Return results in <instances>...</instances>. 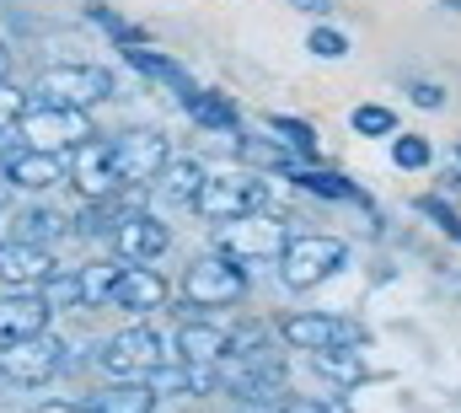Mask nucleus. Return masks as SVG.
Returning <instances> with one entry per match:
<instances>
[{
	"mask_svg": "<svg viewBox=\"0 0 461 413\" xmlns=\"http://www.w3.org/2000/svg\"><path fill=\"white\" fill-rule=\"evenodd\" d=\"M177 360L183 365H221L226 360V327H215V322H183L177 327Z\"/></svg>",
	"mask_w": 461,
	"mask_h": 413,
	"instance_id": "17",
	"label": "nucleus"
},
{
	"mask_svg": "<svg viewBox=\"0 0 461 413\" xmlns=\"http://www.w3.org/2000/svg\"><path fill=\"white\" fill-rule=\"evenodd\" d=\"M65 183H76V194H81L86 205H103V199H113V194H118L113 145H108L103 134L81 140V145L70 151V172H65Z\"/></svg>",
	"mask_w": 461,
	"mask_h": 413,
	"instance_id": "9",
	"label": "nucleus"
},
{
	"mask_svg": "<svg viewBox=\"0 0 461 413\" xmlns=\"http://www.w3.org/2000/svg\"><path fill=\"white\" fill-rule=\"evenodd\" d=\"M322 413H348V403H328V408H322Z\"/></svg>",
	"mask_w": 461,
	"mask_h": 413,
	"instance_id": "37",
	"label": "nucleus"
},
{
	"mask_svg": "<svg viewBox=\"0 0 461 413\" xmlns=\"http://www.w3.org/2000/svg\"><path fill=\"white\" fill-rule=\"evenodd\" d=\"M263 199H268V183H263V178H252V172H226V178H204V188L194 194V209L221 225V220H236V215L263 209Z\"/></svg>",
	"mask_w": 461,
	"mask_h": 413,
	"instance_id": "8",
	"label": "nucleus"
},
{
	"mask_svg": "<svg viewBox=\"0 0 461 413\" xmlns=\"http://www.w3.org/2000/svg\"><path fill=\"white\" fill-rule=\"evenodd\" d=\"M392 156H397V167H413V172H419V167H429V145H424L419 134H402Z\"/></svg>",
	"mask_w": 461,
	"mask_h": 413,
	"instance_id": "26",
	"label": "nucleus"
},
{
	"mask_svg": "<svg viewBox=\"0 0 461 413\" xmlns=\"http://www.w3.org/2000/svg\"><path fill=\"white\" fill-rule=\"evenodd\" d=\"M150 403H156V392L145 381H113L92 413H150Z\"/></svg>",
	"mask_w": 461,
	"mask_h": 413,
	"instance_id": "21",
	"label": "nucleus"
},
{
	"mask_svg": "<svg viewBox=\"0 0 461 413\" xmlns=\"http://www.w3.org/2000/svg\"><path fill=\"white\" fill-rule=\"evenodd\" d=\"M38 301L49 311H76L81 307V285H76V274H49L43 285H38Z\"/></svg>",
	"mask_w": 461,
	"mask_h": 413,
	"instance_id": "23",
	"label": "nucleus"
},
{
	"mask_svg": "<svg viewBox=\"0 0 461 413\" xmlns=\"http://www.w3.org/2000/svg\"><path fill=\"white\" fill-rule=\"evenodd\" d=\"M65 371V344L49 333H27V338H0V381L16 387H43Z\"/></svg>",
	"mask_w": 461,
	"mask_h": 413,
	"instance_id": "5",
	"label": "nucleus"
},
{
	"mask_svg": "<svg viewBox=\"0 0 461 413\" xmlns=\"http://www.w3.org/2000/svg\"><path fill=\"white\" fill-rule=\"evenodd\" d=\"M161 360H167V344H161L145 322H134V327L113 333V338L103 344V354H97V365H103L113 381H145Z\"/></svg>",
	"mask_w": 461,
	"mask_h": 413,
	"instance_id": "7",
	"label": "nucleus"
},
{
	"mask_svg": "<svg viewBox=\"0 0 461 413\" xmlns=\"http://www.w3.org/2000/svg\"><path fill=\"white\" fill-rule=\"evenodd\" d=\"M108 301H118L123 311H161V301H167V280H161L156 269H145V263H129V269L118 274V285H113Z\"/></svg>",
	"mask_w": 461,
	"mask_h": 413,
	"instance_id": "15",
	"label": "nucleus"
},
{
	"mask_svg": "<svg viewBox=\"0 0 461 413\" xmlns=\"http://www.w3.org/2000/svg\"><path fill=\"white\" fill-rule=\"evenodd\" d=\"M92 22H97V27H108L113 38H123V43H134V27H129V22H118L108 5H92Z\"/></svg>",
	"mask_w": 461,
	"mask_h": 413,
	"instance_id": "29",
	"label": "nucleus"
},
{
	"mask_svg": "<svg viewBox=\"0 0 461 413\" xmlns=\"http://www.w3.org/2000/svg\"><path fill=\"white\" fill-rule=\"evenodd\" d=\"M65 172H70V156H59V151H16V156H5V183H16V188H54V183H65Z\"/></svg>",
	"mask_w": 461,
	"mask_h": 413,
	"instance_id": "14",
	"label": "nucleus"
},
{
	"mask_svg": "<svg viewBox=\"0 0 461 413\" xmlns=\"http://www.w3.org/2000/svg\"><path fill=\"white\" fill-rule=\"evenodd\" d=\"M183 107H188L199 124H210V129H230V124H236V107L221 103V97H199V92H188V97H183Z\"/></svg>",
	"mask_w": 461,
	"mask_h": 413,
	"instance_id": "24",
	"label": "nucleus"
},
{
	"mask_svg": "<svg viewBox=\"0 0 461 413\" xmlns=\"http://www.w3.org/2000/svg\"><path fill=\"white\" fill-rule=\"evenodd\" d=\"M38 413H92V408H81V403H43Z\"/></svg>",
	"mask_w": 461,
	"mask_h": 413,
	"instance_id": "35",
	"label": "nucleus"
},
{
	"mask_svg": "<svg viewBox=\"0 0 461 413\" xmlns=\"http://www.w3.org/2000/svg\"><path fill=\"white\" fill-rule=\"evenodd\" d=\"M344 258H348V247L339 236H317V231L285 236V247H279V280L290 290H317L328 274L344 269Z\"/></svg>",
	"mask_w": 461,
	"mask_h": 413,
	"instance_id": "2",
	"label": "nucleus"
},
{
	"mask_svg": "<svg viewBox=\"0 0 461 413\" xmlns=\"http://www.w3.org/2000/svg\"><path fill=\"white\" fill-rule=\"evenodd\" d=\"M279 338L290 344V349H301V354H312V349H328V344H359V333L339 322V317H328V311H290L285 322H279Z\"/></svg>",
	"mask_w": 461,
	"mask_h": 413,
	"instance_id": "12",
	"label": "nucleus"
},
{
	"mask_svg": "<svg viewBox=\"0 0 461 413\" xmlns=\"http://www.w3.org/2000/svg\"><path fill=\"white\" fill-rule=\"evenodd\" d=\"M16 129H22L27 151H59V156H70L81 140L97 134L92 129V113H81V107H43V103H27V113L16 118Z\"/></svg>",
	"mask_w": 461,
	"mask_h": 413,
	"instance_id": "4",
	"label": "nucleus"
},
{
	"mask_svg": "<svg viewBox=\"0 0 461 413\" xmlns=\"http://www.w3.org/2000/svg\"><path fill=\"white\" fill-rule=\"evenodd\" d=\"M129 65H134L140 76H150V81H167V87H177L183 97L194 92V87H188V76H183V70H177L172 60H161V54H150V49H129Z\"/></svg>",
	"mask_w": 461,
	"mask_h": 413,
	"instance_id": "22",
	"label": "nucleus"
},
{
	"mask_svg": "<svg viewBox=\"0 0 461 413\" xmlns=\"http://www.w3.org/2000/svg\"><path fill=\"white\" fill-rule=\"evenodd\" d=\"M312 360H317V371H322L328 381H339V387L365 381V360H359V349H354V344H328V349H312Z\"/></svg>",
	"mask_w": 461,
	"mask_h": 413,
	"instance_id": "18",
	"label": "nucleus"
},
{
	"mask_svg": "<svg viewBox=\"0 0 461 413\" xmlns=\"http://www.w3.org/2000/svg\"><path fill=\"white\" fill-rule=\"evenodd\" d=\"M49 274H54V258L43 242H27V236L0 242V285L5 290H38Z\"/></svg>",
	"mask_w": 461,
	"mask_h": 413,
	"instance_id": "13",
	"label": "nucleus"
},
{
	"mask_svg": "<svg viewBox=\"0 0 461 413\" xmlns=\"http://www.w3.org/2000/svg\"><path fill=\"white\" fill-rule=\"evenodd\" d=\"M27 97L43 107H81V113H92L97 103L113 97V76L103 65H49Z\"/></svg>",
	"mask_w": 461,
	"mask_h": 413,
	"instance_id": "1",
	"label": "nucleus"
},
{
	"mask_svg": "<svg viewBox=\"0 0 461 413\" xmlns=\"http://www.w3.org/2000/svg\"><path fill=\"white\" fill-rule=\"evenodd\" d=\"M113 145V172H118V188H145L161 167H167V134H123V140H108Z\"/></svg>",
	"mask_w": 461,
	"mask_h": 413,
	"instance_id": "10",
	"label": "nucleus"
},
{
	"mask_svg": "<svg viewBox=\"0 0 461 413\" xmlns=\"http://www.w3.org/2000/svg\"><path fill=\"white\" fill-rule=\"evenodd\" d=\"M49 231H59V220L43 215V209H32V215L22 220V236H27V242H38V236H49Z\"/></svg>",
	"mask_w": 461,
	"mask_h": 413,
	"instance_id": "30",
	"label": "nucleus"
},
{
	"mask_svg": "<svg viewBox=\"0 0 461 413\" xmlns=\"http://www.w3.org/2000/svg\"><path fill=\"white\" fill-rule=\"evenodd\" d=\"M354 129H359V134H392L397 124H392L386 107H359V113H354Z\"/></svg>",
	"mask_w": 461,
	"mask_h": 413,
	"instance_id": "27",
	"label": "nucleus"
},
{
	"mask_svg": "<svg viewBox=\"0 0 461 413\" xmlns=\"http://www.w3.org/2000/svg\"><path fill=\"white\" fill-rule=\"evenodd\" d=\"M172 247V231H167V220H156V215H145V209H123L113 225V252L123 263H150V258H161Z\"/></svg>",
	"mask_w": 461,
	"mask_h": 413,
	"instance_id": "11",
	"label": "nucleus"
},
{
	"mask_svg": "<svg viewBox=\"0 0 461 413\" xmlns=\"http://www.w3.org/2000/svg\"><path fill=\"white\" fill-rule=\"evenodd\" d=\"M27 103H32V97H27L22 87H11V81L0 76V134H11V129H16V118L27 113Z\"/></svg>",
	"mask_w": 461,
	"mask_h": 413,
	"instance_id": "25",
	"label": "nucleus"
},
{
	"mask_svg": "<svg viewBox=\"0 0 461 413\" xmlns=\"http://www.w3.org/2000/svg\"><path fill=\"white\" fill-rule=\"evenodd\" d=\"M247 296V269L230 263L226 252H210L199 263H188L183 274V301L199 311H221V307H236Z\"/></svg>",
	"mask_w": 461,
	"mask_h": 413,
	"instance_id": "6",
	"label": "nucleus"
},
{
	"mask_svg": "<svg viewBox=\"0 0 461 413\" xmlns=\"http://www.w3.org/2000/svg\"><path fill=\"white\" fill-rule=\"evenodd\" d=\"M306 188H322L328 199H354V194H348V188L339 183V178H306Z\"/></svg>",
	"mask_w": 461,
	"mask_h": 413,
	"instance_id": "31",
	"label": "nucleus"
},
{
	"mask_svg": "<svg viewBox=\"0 0 461 413\" xmlns=\"http://www.w3.org/2000/svg\"><path fill=\"white\" fill-rule=\"evenodd\" d=\"M188 403H194V398H156L150 413H188Z\"/></svg>",
	"mask_w": 461,
	"mask_h": 413,
	"instance_id": "34",
	"label": "nucleus"
},
{
	"mask_svg": "<svg viewBox=\"0 0 461 413\" xmlns=\"http://www.w3.org/2000/svg\"><path fill=\"white\" fill-rule=\"evenodd\" d=\"M54 311L38 301V290H5L0 296V338H27V333H43Z\"/></svg>",
	"mask_w": 461,
	"mask_h": 413,
	"instance_id": "16",
	"label": "nucleus"
},
{
	"mask_svg": "<svg viewBox=\"0 0 461 413\" xmlns=\"http://www.w3.org/2000/svg\"><path fill=\"white\" fill-rule=\"evenodd\" d=\"M348 49L344 32H333V27H312V54H322V60H339Z\"/></svg>",
	"mask_w": 461,
	"mask_h": 413,
	"instance_id": "28",
	"label": "nucleus"
},
{
	"mask_svg": "<svg viewBox=\"0 0 461 413\" xmlns=\"http://www.w3.org/2000/svg\"><path fill=\"white\" fill-rule=\"evenodd\" d=\"M118 274H123V263H113V258H103V263H86V269H76V285H81V307H103V301L113 296Z\"/></svg>",
	"mask_w": 461,
	"mask_h": 413,
	"instance_id": "20",
	"label": "nucleus"
},
{
	"mask_svg": "<svg viewBox=\"0 0 461 413\" xmlns=\"http://www.w3.org/2000/svg\"><path fill=\"white\" fill-rule=\"evenodd\" d=\"M301 5H312V11H322V5H328V0H301Z\"/></svg>",
	"mask_w": 461,
	"mask_h": 413,
	"instance_id": "38",
	"label": "nucleus"
},
{
	"mask_svg": "<svg viewBox=\"0 0 461 413\" xmlns=\"http://www.w3.org/2000/svg\"><path fill=\"white\" fill-rule=\"evenodd\" d=\"M440 97H446V92H440V87H429V81H419V87H413V103H419V107H440Z\"/></svg>",
	"mask_w": 461,
	"mask_h": 413,
	"instance_id": "33",
	"label": "nucleus"
},
{
	"mask_svg": "<svg viewBox=\"0 0 461 413\" xmlns=\"http://www.w3.org/2000/svg\"><path fill=\"white\" fill-rule=\"evenodd\" d=\"M204 178H210V172H204L199 161H172V156H167V167H161L150 183H161V188H167L177 205H194V194L204 188Z\"/></svg>",
	"mask_w": 461,
	"mask_h": 413,
	"instance_id": "19",
	"label": "nucleus"
},
{
	"mask_svg": "<svg viewBox=\"0 0 461 413\" xmlns=\"http://www.w3.org/2000/svg\"><path fill=\"white\" fill-rule=\"evenodd\" d=\"M285 220H274V215H263V209H252V215H236V220H221V231H215V252H226L230 263H274L279 258V247H285Z\"/></svg>",
	"mask_w": 461,
	"mask_h": 413,
	"instance_id": "3",
	"label": "nucleus"
},
{
	"mask_svg": "<svg viewBox=\"0 0 461 413\" xmlns=\"http://www.w3.org/2000/svg\"><path fill=\"white\" fill-rule=\"evenodd\" d=\"M274 129H279V134H290L295 145H312V129H306V124H290V118H274Z\"/></svg>",
	"mask_w": 461,
	"mask_h": 413,
	"instance_id": "32",
	"label": "nucleus"
},
{
	"mask_svg": "<svg viewBox=\"0 0 461 413\" xmlns=\"http://www.w3.org/2000/svg\"><path fill=\"white\" fill-rule=\"evenodd\" d=\"M5 70H11V49L0 43V76H5Z\"/></svg>",
	"mask_w": 461,
	"mask_h": 413,
	"instance_id": "36",
	"label": "nucleus"
}]
</instances>
